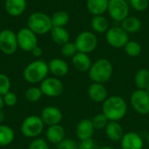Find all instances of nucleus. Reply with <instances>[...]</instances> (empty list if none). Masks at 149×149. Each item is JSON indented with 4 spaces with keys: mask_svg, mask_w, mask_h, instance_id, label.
I'll use <instances>...</instances> for the list:
<instances>
[{
    "mask_svg": "<svg viewBox=\"0 0 149 149\" xmlns=\"http://www.w3.org/2000/svg\"><path fill=\"white\" fill-rule=\"evenodd\" d=\"M105 37L107 44L116 49L124 48L126 44L129 41V34L120 26L110 27L105 33Z\"/></svg>",
    "mask_w": 149,
    "mask_h": 149,
    "instance_id": "nucleus-8",
    "label": "nucleus"
},
{
    "mask_svg": "<svg viewBox=\"0 0 149 149\" xmlns=\"http://www.w3.org/2000/svg\"><path fill=\"white\" fill-rule=\"evenodd\" d=\"M27 6L26 0H5L4 8L6 12L11 17L22 15Z\"/></svg>",
    "mask_w": 149,
    "mask_h": 149,
    "instance_id": "nucleus-21",
    "label": "nucleus"
},
{
    "mask_svg": "<svg viewBox=\"0 0 149 149\" xmlns=\"http://www.w3.org/2000/svg\"><path fill=\"white\" fill-rule=\"evenodd\" d=\"M130 5L127 0H109L107 13L115 22L121 23L129 15Z\"/></svg>",
    "mask_w": 149,
    "mask_h": 149,
    "instance_id": "nucleus-7",
    "label": "nucleus"
},
{
    "mask_svg": "<svg viewBox=\"0 0 149 149\" xmlns=\"http://www.w3.org/2000/svg\"><path fill=\"white\" fill-rule=\"evenodd\" d=\"M49 72H51L56 78L65 77L69 72L68 64L62 58H55L49 61L48 63Z\"/></svg>",
    "mask_w": 149,
    "mask_h": 149,
    "instance_id": "nucleus-17",
    "label": "nucleus"
},
{
    "mask_svg": "<svg viewBox=\"0 0 149 149\" xmlns=\"http://www.w3.org/2000/svg\"><path fill=\"white\" fill-rule=\"evenodd\" d=\"M126 100L120 96H110L102 103V113L109 121H120L127 113Z\"/></svg>",
    "mask_w": 149,
    "mask_h": 149,
    "instance_id": "nucleus-1",
    "label": "nucleus"
},
{
    "mask_svg": "<svg viewBox=\"0 0 149 149\" xmlns=\"http://www.w3.org/2000/svg\"><path fill=\"white\" fill-rule=\"evenodd\" d=\"M28 149H50V147L45 140L42 138H36L30 143Z\"/></svg>",
    "mask_w": 149,
    "mask_h": 149,
    "instance_id": "nucleus-35",
    "label": "nucleus"
},
{
    "mask_svg": "<svg viewBox=\"0 0 149 149\" xmlns=\"http://www.w3.org/2000/svg\"><path fill=\"white\" fill-rule=\"evenodd\" d=\"M45 127V124L40 116L31 115L26 117L21 125V133L26 138L36 139L38 137Z\"/></svg>",
    "mask_w": 149,
    "mask_h": 149,
    "instance_id": "nucleus-5",
    "label": "nucleus"
},
{
    "mask_svg": "<svg viewBox=\"0 0 149 149\" xmlns=\"http://www.w3.org/2000/svg\"><path fill=\"white\" fill-rule=\"evenodd\" d=\"M124 51L127 56L135 58L141 55L142 52V46L135 40H129L124 46Z\"/></svg>",
    "mask_w": 149,
    "mask_h": 149,
    "instance_id": "nucleus-29",
    "label": "nucleus"
},
{
    "mask_svg": "<svg viewBox=\"0 0 149 149\" xmlns=\"http://www.w3.org/2000/svg\"><path fill=\"white\" fill-rule=\"evenodd\" d=\"M148 2H149V0H148Z\"/></svg>",
    "mask_w": 149,
    "mask_h": 149,
    "instance_id": "nucleus-47",
    "label": "nucleus"
},
{
    "mask_svg": "<svg viewBox=\"0 0 149 149\" xmlns=\"http://www.w3.org/2000/svg\"><path fill=\"white\" fill-rule=\"evenodd\" d=\"M4 120H5L4 113H3V111L1 110V111H0V125L4 121Z\"/></svg>",
    "mask_w": 149,
    "mask_h": 149,
    "instance_id": "nucleus-40",
    "label": "nucleus"
},
{
    "mask_svg": "<svg viewBox=\"0 0 149 149\" xmlns=\"http://www.w3.org/2000/svg\"><path fill=\"white\" fill-rule=\"evenodd\" d=\"M147 142H148V144L149 146V132L148 133V134H147Z\"/></svg>",
    "mask_w": 149,
    "mask_h": 149,
    "instance_id": "nucleus-43",
    "label": "nucleus"
},
{
    "mask_svg": "<svg viewBox=\"0 0 149 149\" xmlns=\"http://www.w3.org/2000/svg\"><path fill=\"white\" fill-rule=\"evenodd\" d=\"M95 132V128L93 125L92 120L83 119L81 120L76 127V136L81 141L88 139H92Z\"/></svg>",
    "mask_w": 149,
    "mask_h": 149,
    "instance_id": "nucleus-16",
    "label": "nucleus"
},
{
    "mask_svg": "<svg viewBox=\"0 0 149 149\" xmlns=\"http://www.w3.org/2000/svg\"><path fill=\"white\" fill-rule=\"evenodd\" d=\"M109 0H86V9L93 16L104 15L107 12Z\"/></svg>",
    "mask_w": 149,
    "mask_h": 149,
    "instance_id": "nucleus-22",
    "label": "nucleus"
},
{
    "mask_svg": "<svg viewBox=\"0 0 149 149\" xmlns=\"http://www.w3.org/2000/svg\"><path fill=\"white\" fill-rule=\"evenodd\" d=\"M40 118L45 125L50 127L60 124L63 119V114L58 107L54 106H48L41 111Z\"/></svg>",
    "mask_w": 149,
    "mask_h": 149,
    "instance_id": "nucleus-13",
    "label": "nucleus"
},
{
    "mask_svg": "<svg viewBox=\"0 0 149 149\" xmlns=\"http://www.w3.org/2000/svg\"><path fill=\"white\" fill-rule=\"evenodd\" d=\"M148 24H149V17H148Z\"/></svg>",
    "mask_w": 149,
    "mask_h": 149,
    "instance_id": "nucleus-45",
    "label": "nucleus"
},
{
    "mask_svg": "<svg viewBox=\"0 0 149 149\" xmlns=\"http://www.w3.org/2000/svg\"><path fill=\"white\" fill-rule=\"evenodd\" d=\"M77 149H79V148H77Z\"/></svg>",
    "mask_w": 149,
    "mask_h": 149,
    "instance_id": "nucleus-46",
    "label": "nucleus"
},
{
    "mask_svg": "<svg viewBox=\"0 0 149 149\" xmlns=\"http://www.w3.org/2000/svg\"><path fill=\"white\" fill-rule=\"evenodd\" d=\"M78 52L77 47L74 42H67L61 45V53L65 58H72Z\"/></svg>",
    "mask_w": 149,
    "mask_h": 149,
    "instance_id": "nucleus-32",
    "label": "nucleus"
},
{
    "mask_svg": "<svg viewBox=\"0 0 149 149\" xmlns=\"http://www.w3.org/2000/svg\"><path fill=\"white\" fill-rule=\"evenodd\" d=\"M31 53H32V55H33L34 57L38 58V57H40V56L43 54V50H42L41 47H39V46L38 45L37 47H35V48L31 51Z\"/></svg>",
    "mask_w": 149,
    "mask_h": 149,
    "instance_id": "nucleus-39",
    "label": "nucleus"
},
{
    "mask_svg": "<svg viewBox=\"0 0 149 149\" xmlns=\"http://www.w3.org/2000/svg\"><path fill=\"white\" fill-rule=\"evenodd\" d=\"M17 39L18 48L24 52H31V51L38 46L37 35L28 27L22 28L17 31Z\"/></svg>",
    "mask_w": 149,
    "mask_h": 149,
    "instance_id": "nucleus-10",
    "label": "nucleus"
},
{
    "mask_svg": "<svg viewBox=\"0 0 149 149\" xmlns=\"http://www.w3.org/2000/svg\"><path fill=\"white\" fill-rule=\"evenodd\" d=\"M49 73L48 64L43 60L38 59L31 62L24 70L23 76L25 81L30 84L41 83L47 78Z\"/></svg>",
    "mask_w": 149,
    "mask_h": 149,
    "instance_id": "nucleus-3",
    "label": "nucleus"
},
{
    "mask_svg": "<svg viewBox=\"0 0 149 149\" xmlns=\"http://www.w3.org/2000/svg\"><path fill=\"white\" fill-rule=\"evenodd\" d=\"M92 122H93V125L95 130H103L106 128L109 120L101 113H98L95 116H93V118L92 119Z\"/></svg>",
    "mask_w": 149,
    "mask_h": 149,
    "instance_id": "nucleus-31",
    "label": "nucleus"
},
{
    "mask_svg": "<svg viewBox=\"0 0 149 149\" xmlns=\"http://www.w3.org/2000/svg\"><path fill=\"white\" fill-rule=\"evenodd\" d=\"M90 24L92 30L96 33H106L110 28L109 21L104 15L93 16Z\"/></svg>",
    "mask_w": 149,
    "mask_h": 149,
    "instance_id": "nucleus-23",
    "label": "nucleus"
},
{
    "mask_svg": "<svg viewBox=\"0 0 149 149\" xmlns=\"http://www.w3.org/2000/svg\"><path fill=\"white\" fill-rule=\"evenodd\" d=\"M104 130L107 137L113 142L120 141L125 134L123 127L119 121H109Z\"/></svg>",
    "mask_w": 149,
    "mask_h": 149,
    "instance_id": "nucleus-20",
    "label": "nucleus"
},
{
    "mask_svg": "<svg viewBox=\"0 0 149 149\" xmlns=\"http://www.w3.org/2000/svg\"><path fill=\"white\" fill-rule=\"evenodd\" d=\"M27 27L36 35H45L51 31L53 25L50 16L42 11H36L29 16Z\"/></svg>",
    "mask_w": 149,
    "mask_h": 149,
    "instance_id": "nucleus-4",
    "label": "nucleus"
},
{
    "mask_svg": "<svg viewBox=\"0 0 149 149\" xmlns=\"http://www.w3.org/2000/svg\"><path fill=\"white\" fill-rule=\"evenodd\" d=\"M51 38L52 41L59 45H63L70 41L69 31L65 27H52L51 30Z\"/></svg>",
    "mask_w": 149,
    "mask_h": 149,
    "instance_id": "nucleus-24",
    "label": "nucleus"
},
{
    "mask_svg": "<svg viewBox=\"0 0 149 149\" xmlns=\"http://www.w3.org/2000/svg\"><path fill=\"white\" fill-rule=\"evenodd\" d=\"M120 145L122 149H143L144 141L138 133L128 132L124 134Z\"/></svg>",
    "mask_w": 149,
    "mask_h": 149,
    "instance_id": "nucleus-14",
    "label": "nucleus"
},
{
    "mask_svg": "<svg viewBox=\"0 0 149 149\" xmlns=\"http://www.w3.org/2000/svg\"><path fill=\"white\" fill-rule=\"evenodd\" d=\"M79 149H98L99 148L97 147L95 141L92 139L81 141L79 145Z\"/></svg>",
    "mask_w": 149,
    "mask_h": 149,
    "instance_id": "nucleus-38",
    "label": "nucleus"
},
{
    "mask_svg": "<svg viewBox=\"0 0 149 149\" xmlns=\"http://www.w3.org/2000/svg\"><path fill=\"white\" fill-rule=\"evenodd\" d=\"M98 149H114L113 147H110V146H103L101 148H99Z\"/></svg>",
    "mask_w": 149,
    "mask_h": 149,
    "instance_id": "nucleus-42",
    "label": "nucleus"
},
{
    "mask_svg": "<svg viewBox=\"0 0 149 149\" xmlns=\"http://www.w3.org/2000/svg\"><path fill=\"white\" fill-rule=\"evenodd\" d=\"M54 27H65L70 21V16L65 10H58L51 17Z\"/></svg>",
    "mask_w": 149,
    "mask_h": 149,
    "instance_id": "nucleus-28",
    "label": "nucleus"
},
{
    "mask_svg": "<svg viewBox=\"0 0 149 149\" xmlns=\"http://www.w3.org/2000/svg\"><path fill=\"white\" fill-rule=\"evenodd\" d=\"M72 63L73 67L80 72H88L93 64L92 59L88 54L79 52H78L72 58Z\"/></svg>",
    "mask_w": 149,
    "mask_h": 149,
    "instance_id": "nucleus-18",
    "label": "nucleus"
},
{
    "mask_svg": "<svg viewBox=\"0 0 149 149\" xmlns=\"http://www.w3.org/2000/svg\"><path fill=\"white\" fill-rule=\"evenodd\" d=\"M134 84L137 89L146 90L149 86V70L147 68L139 69L134 75Z\"/></svg>",
    "mask_w": 149,
    "mask_h": 149,
    "instance_id": "nucleus-26",
    "label": "nucleus"
},
{
    "mask_svg": "<svg viewBox=\"0 0 149 149\" xmlns=\"http://www.w3.org/2000/svg\"><path fill=\"white\" fill-rule=\"evenodd\" d=\"M18 48L17 33L9 29L0 31V51L6 55L14 54Z\"/></svg>",
    "mask_w": 149,
    "mask_h": 149,
    "instance_id": "nucleus-12",
    "label": "nucleus"
},
{
    "mask_svg": "<svg viewBox=\"0 0 149 149\" xmlns=\"http://www.w3.org/2000/svg\"><path fill=\"white\" fill-rule=\"evenodd\" d=\"M42 95H43V93H42L40 88L37 87V86H32V87L28 88L24 93L25 99L27 100V101H29L31 103L38 102L41 99Z\"/></svg>",
    "mask_w": 149,
    "mask_h": 149,
    "instance_id": "nucleus-30",
    "label": "nucleus"
},
{
    "mask_svg": "<svg viewBox=\"0 0 149 149\" xmlns=\"http://www.w3.org/2000/svg\"><path fill=\"white\" fill-rule=\"evenodd\" d=\"M146 91H147V92H148V93H149V86L148 87V88H147V89H146Z\"/></svg>",
    "mask_w": 149,
    "mask_h": 149,
    "instance_id": "nucleus-44",
    "label": "nucleus"
},
{
    "mask_svg": "<svg viewBox=\"0 0 149 149\" xmlns=\"http://www.w3.org/2000/svg\"><path fill=\"white\" fill-rule=\"evenodd\" d=\"M74 43L78 52L89 54L97 48L98 38L94 32L90 31H84L77 36Z\"/></svg>",
    "mask_w": 149,
    "mask_h": 149,
    "instance_id": "nucleus-6",
    "label": "nucleus"
},
{
    "mask_svg": "<svg viewBox=\"0 0 149 149\" xmlns=\"http://www.w3.org/2000/svg\"><path fill=\"white\" fill-rule=\"evenodd\" d=\"M10 86L11 83L10 78L4 73H0V95L3 96L9 93L10 90Z\"/></svg>",
    "mask_w": 149,
    "mask_h": 149,
    "instance_id": "nucleus-33",
    "label": "nucleus"
},
{
    "mask_svg": "<svg viewBox=\"0 0 149 149\" xmlns=\"http://www.w3.org/2000/svg\"><path fill=\"white\" fill-rule=\"evenodd\" d=\"M129 5L136 11H144L149 5L148 0H128Z\"/></svg>",
    "mask_w": 149,
    "mask_h": 149,
    "instance_id": "nucleus-34",
    "label": "nucleus"
},
{
    "mask_svg": "<svg viewBox=\"0 0 149 149\" xmlns=\"http://www.w3.org/2000/svg\"><path fill=\"white\" fill-rule=\"evenodd\" d=\"M130 105L139 114H149V93L146 90L137 89L130 96Z\"/></svg>",
    "mask_w": 149,
    "mask_h": 149,
    "instance_id": "nucleus-9",
    "label": "nucleus"
},
{
    "mask_svg": "<svg viewBox=\"0 0 149 149\" xmlns=\"http://www.w3.org/2000/svg\"><path fill=\"white\" fill-rule=\"evenodd\" d=\"M113 73V66L110 60L105 58L95 60L88 71L89 79L92 82L105 84L108 82Z\"/></svg>",
    "mask_w": 149,
    "mask_h": 149,
    "instance_id": "nucleus-2",
    "label": "nucleus"
},
{
    "mask_svg": "<svg viewBox=\"0 0 149 149\" xmlns=\"http://www.w3.org/2000/svg\"><path fill=\"white\" fill-rule=\"evenodd\" d=\"M120 27L128 34L138 32L141 29V21L134 16L127 17L121 23Z\"/></svg>",
    "mask_w": 149,
    "mask_h": 149,
    "instance_id": "nucleus-25",
    "label": "nucleus"
},
{
    "mask_svg": "<svg viewBox=\"0 0 149 149\" xmlns=\"http://www.w3.org/2000/svg\"><path fill=\"white\" fill-rule=\"evenodd\" d=\"M39 88L43 95L50 98H55L63 93L64 84L58 78L47 77L40 83Z\"/></svg>",
    "mask_w": 149,
    "mask_h": 149,
    "instance_id": "nucleus-11",
    "label": "nucleus"
},
{
    "mask_svg": "<svg viewBox=\"0 0 149 149\" xmlns=\"http://www.w3.org/2000/svg\"><path fill=\"white\" fill-rule=\"evenodd\" d=\"M4 107V103H3V96L0 95V111L3 109V107Z\"/></svg>",
    "mask_w": 149,
    "mask_h": 149,
    "instance_id": "nucleus-41",
    "label": "nucleus"
},
{
    "mask_svg": "<svg viewBox=\"0 0 149 149\" xmlns=\"http://www.w3.org/2000/svg\"><path fill=\"white\" fill-rule=\"evenodd\" d=\"M3 100L4 106H7L9 107H12L17 102V96L16 95L15 93L10 91L9 93H7L6 94H4L3 96Z\"/></svg>",
    "mask_w": 149,
    "mask_h": 149,
    "instance_id": "nucleus-36",
    "label": "nucleus"
},
{
    "mask_svg": "<svg viewBox=\"0 0 149 149\" xmlns=\"http://www.w3.org/2000/svg\"><path fill=\"white\" fill-rule=\"evenodd\" d=\"M15 138L13 129L7 125H0V147H5L11 144Z\"/></svg>",
    "mask_w": 149,
    "mask_h": 149,
    "instance_id": "nucleus-27",
    "label": "nucleus"
},
{
    "mask_svg": "<svg viewBox=\"0 0 149 149\" xmlns=\"http://www.w3.org/2000/svg\"><path fill=\"white\" fill-rule=\"evenodd\" d=\"M90 100L95 103H103L108 98V91L104 84L93 82L87 90Z\"/></svg>",
    "mask_w": 149,
    "mask_h": 149,
    "instance_id": "nucleus-15",
    "label": "nucleus"
},
{
    "mask_svg": "<svg viewBox=\"0 0 149 149\" xmlns=\"http://www.w3.org/2000/svg\"><path fill=\"white\" fill-rule=\"evenodd\" d=\"M58 149H77L78 147L75 141L72 139H64L60 143L58 144Z\"/></svg>",
    "mask_w": 149,
    "mask_h": 149,
    "instance_id": "nucleus-37",
    "label": "nucleus"
},
{
    "mask_svg": "<svg viewBox=\"0 0 149 149\" xmlns=\"http://www.w3.org/2000/svg\"><path fill=\"white\" fill-rule=\"evenodd\" d=\"M65 128L60 124L48 127L45 133V137L47 141L55 145L60 143L65 139Z\"/></svg>",
    "mask_w": 149,
    "mask_h": 149,
    "instance_id": "nucleus-19",
    "label": "nucleus"
}]
</instances>
